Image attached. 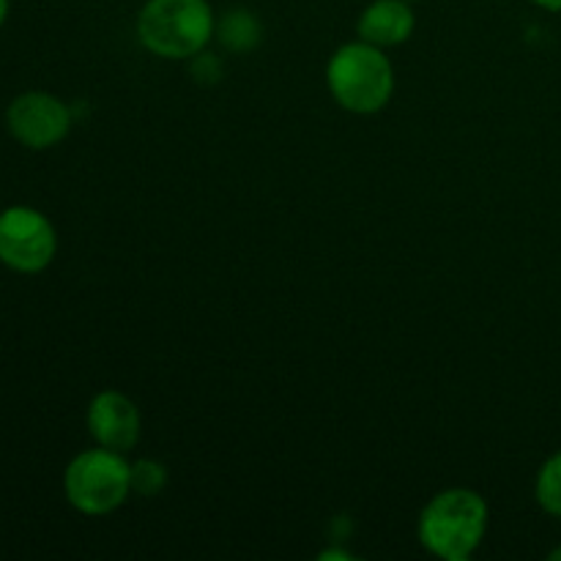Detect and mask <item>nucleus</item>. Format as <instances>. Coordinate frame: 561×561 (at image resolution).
<instances>
[{"label":"nucleus","mask_w":561,"mask_h":561,"mask_svg":"<svg viewBox=\"0 0 561 561\" xmlns=\"http://www.w3.org/2000/svg\"><path fill=\"white\" fill-rule=\"evenodd\" d=\"M488 502L471 488H447L422 507L416 537L431 557L466 561L488 535Z\"/></svg>","instance_id":"f257e3e1"},{"label":"nucleus","mask_w":561,"mask_h":561,"mask_svg":"<svg viewBox=\"0 0 561 561\" xmlns=\"http://www.w3.org/2000/svg\"><path fill=\"white\" fill-rule=\"evenodd\" d=\"M217 14L208 0H146L137 14V38L164 60H192L211 44Z\"/></svg>","instance_id":"f03ea898"},{"label":"nucleus","mask_w":561,"mask_h":561,"mask_svg":"<svg viewBox=\"0 0 561 561\" xmlns=\"http://www.w3.org/2000/svg\"><path fill=\"white\" fill-rule=\"evenodd\" d=\"M327 88L354 115L381 113L394 93V69L381 47L362 38L334 49L327 64Z\"/></svg>","instance_id":"7ed1b4c3"},{"label":"nucleus","mask_w":561,"mask_h":561,"mask_svg":"<svg viewBox=\"0 0 561 561\" xmlns=\"http://www.w3.org/2000/svg\"><path fill=\"white\" fill-rule=\"evenodd\" d=\"M64 496L88 518H102L124 507L131 496V463L124 453L91 447L77 453L64 471Z\"/></svg>","instance_id":"20e7f679"},{"label":"nucleus","mask_w":561,"mask_h":561,"mask_svg":"<svg viewBox=\"0 0 561 561\" xmlns=\"http://www.w3.org/2000/svg\"><path fill=\"white\" fill-rule=\"evenodd\" d=\"M58 233L47 214L33 206L0 211V263L16 274H38L55 261Z\"/></svg>","instance_id":"39448f33"},{"label":"nucleus","mask_w":561,"mask_h":561,"mask_svg":"<svg viewBox=\"0 0 561 561\" xmlns=\"http://www.w3.org/2000/svg\"><path fill=\"white\" fill-rule=\"evenodd\" d=\"M5 129L20 146L47 151L69 137L71 110L55 93L25 91L5 110Z\"/></svg>","instance_id":"423d86ee"},{"label":"nucleus","mask_w":561,"mask_h":561,"mask_svg":"<svg viewBox=\"0 0 561 561\" xmlns=\"http://www.w3.org/2000/svg\"><path fill=\"white\" fill-rule=\"evenodd\" d=\"M85 425L99 447L126 455L140 442L142 416L129 394L118 392V389H102L88 403Z\"/></svg>","instance_id":"0eeeda50"},{"label":"nucleus","mask_w":561,"mask_h":561,"mask_svg":"<svg viewBox=\"0 0 561 561\" xmlns=\"http://www.w3.org/2000/svg\"><path fill=\"white\" fill-rule=\"evenodd\" d=\"M416 14L409 0H373L365 5L356 22V33L362 42L376 47H400L414 36Z\"/></svg>","instance_id":"6e6552de"},{"label":"nucleus","mask_w":561,"mask_h":561,"mask_svg":"<svg viewBox=\"0 0 561 561\" xmlns=\"http://www.w3.org/2000/svg\"><path fill=\"white\" fill-rule=\"evenodd\" d=\"M214 36L230 53H250V49L261 44L263 25L250 9H228L217 20V33Z\"/></svg>","instance_id":"1a4fd4ad"},{"label":"nucleus","mask_w":561,"mask_h":561,"mask_svg":"<svg viewBox=\"0 0 561 561\" xmlns=\"http://www.w3.org/2000/svg\"><path fill=\"white\" fill-rule=\"evenodd\" d=\"M535 499L548 515L561 518V449L553 453L537 471Z\"/></svg>","instance_id":"9d476101"},{"label":"nucleus","mask_w":561,"mask_h":561,"mask_svg":"<svg viewBox=\"0 0 561 561\" xmlns=\"http://www.w3.org/2000/svg\"><path fill=\"white\" fill-rule=\"evenodd\" d=\"M168 488V469L159 460H135L131 463V493L142 499H153Z\"/></svg>","instance_id":"9b49d317"},{"label":"nucleus","mask_w":561,"mask_h":561,"mask_svg":"<svg viewBox=\"0 0 561 561\" xmlns=\"http://www.w3.org/2000/svg\"><path fill=\"white\" fill-rule=\"evenodd\" d=\"M535 5H540V9L546 11H553V14H559L561 11V0H531Z\"/></svg>","instance_id":"f8f14e48"},{"label":"nucleus","mask_w":561,"mask_h":561,"mask_svg":"<svg viewBox=\"0 0 561 561\" xmlns=\"http://www.w3.org/2000/svg\"><path fill=\"white\" fill-rule=\"evenodd\" d=\"M9 11H11V0H0V27H3L5 20H9Z\"/></svg>","instance_id":"ddd939ff"},{"label":"nucleus","mask_w":561,"mask_h":561,"mask_svg":"<svg viewBox=\"0 0 561 561\" xmlns=\"http://www.w3.org/2000/svg\"><path fill=\"white\" fill-rule=\"evenodd\" d=\"M318 559H351V553H345V551H323Z\"/></svg>","instance_id":"4468645a"},{"label":"nucleus","mask_w":561,"mask_h":561,"mask_svg":"<svg viewBox=\"0 0 561 561\" xmlns=\"http://www.w3.org/2000/svg\"><path fill=\"white\" fill-rule=\"evenodd\" d=\"M548 559H551V561H561V546L553 548V551L548 553Z\"/></svg>","instance_id":"2eb2a0df"},{"label":"nucleus","mask_w":561,"mask_h":561,"mask_svg":"<svg viewBox=\"0 0 561 561\" xmlns=\"http://www.w3.org/2000/svg\"><path fill=\"white\" fill-rule=\"evenodd\" d=\"M409 3H416V0H409Z\"/></svg>","instance_id":"dca6fc26"}]
</instances>
